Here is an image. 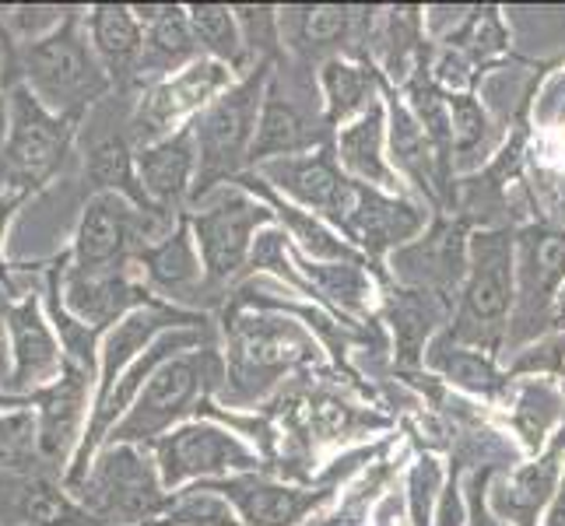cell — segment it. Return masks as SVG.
I'll return each instance as SVG.
<instances>
[{
    "label": "cell",
    "instance_id": "6da1fadb",
    "mask_svg": "<svg viewBox=\"0 0 565 526\" xmlns=\"http://www.w3.org/2000/svg\"><path fill=\"white\" fill-rule=\"evenodd\" d=\"M505 232H484L471 239L467 249V278L460 291V309L446 341L475 347L492 355L502 344L505 326L513 323L516 305V253Z\"/></svg>",
    "mask_w": 565,
    "mask_h": 526
},
{
    "label": "cell",
    "instance_id": "7a4b0ae2",
    "mask_svg": "<svg viewBox=\"0 0 565 526\" xmlns=\"http://www.w3.org/2000/svg\"><path fill=\"white\" fill-rule=\"evenodd\" d=\"M267 85H270V64L264 61L243 82L222 92L193 120V138H198V183H193V197L198 201L218 190V183L239 180V169L249 165Z\"/></svg>",
    "mask_w": 565,
    "mask_h": 526
},
{
    "label": "cell",
    "instance_id": "3957f363",
    "mask_svg": "<svg viewBox=\"0 0 565 526\" xmlns=\"http://www.w3.org/2000/svg\"><path fill=\"white\" fill-rule=\"evenodd\" d=\"M222 373L225 365L218 358V351L211 347L183 351V355L162 362L141 386L130 411L113 425L109 446L159 442L162 436L172 432V425H180L190 411H198L207 389L222 379Z\"/></svg>",
    "mask_w": 565,
    "mask_h": 526
},
{
    "label": "cell",
    "instance_id": "277c9868",
    "mask_svg": "<svg viewBox=\"0 0 565 526\" xmlns=\"http://www.w3.org/2000/svg\"><path fill=\"white\" fill-rule=\"evenodd\" d=\"M22 71L25 88L56 116H74L92 99H99L109 85L99 56L77 32L74 18H67L53 35L25 46Z\"/></svg>",
    "mask_w": 565,
    "mask_h": 526
},
{
    "label": "cell",
    "instance_id": "5b68a950",
    "mask_svg": "<svg viewBox=\"0 0 565 526\" xmlns=\"http://www.w3.org/2000/svg\"><path fill=\"white\" fill-rule=\"evenodd\" d=\"M317 355V341L285 316L246 313L228 323V376L243 394H260Z\"/></svg>",
    "mask_w": 565,
    "mask_h": 526
},
{
    "label": "cell",
    "instance_id": "8992f818",
    "mask_svg": "<svg viewBox=\"0 0 565 526\" xmlns=\"http://www.w3.org/2000/svg\"><path fill=\"white\" fill-rule=\"evenodd\" d=\"M159 463H151L141 446H109L85 481V502L103 523L148 526L166 509Z\"/></svg>",
    "mask_w": 565,
    "mask_h": 526
},
{
    "label": "cell",
    "instance_id": "52a82bcc",
    "mask_svg": "<svg viewBox=\"0 0 565 526\" xmlns=\"http://www.w3.org/2000/svg\"><path fill=\"white\" fill-rule=\"evenodd\" d=\"M207 207H201L190 218L193 239H198L204 275L207 281H228L236 278L253 257L257 232L270 225V207L253 201L249 190H214L207 193Z\"/></svg>",
    "mask_w": 565,
    "mask_h": 526
},
{
    "label": "cell",
    "instance_id": "ba28073f",
    "mask_svg": "<svg viewBox=\"0 0 565 526\" xmlns=\"http://www.w3.org/2000/svg\"><path fill=\"white\" fill-rule=\"evenodd\" d=\"M154 463H159L162 484L172 492L198 477L225 481L236 474H253L260 466V457L249 446H243L239 436L225 432V428L190 421L172 428L169 436L154 442Z\"/></svg>",
    "mask_w": 565,
    "mask_h": 526
},
{
    "label": "cell",
    "instance_id": "9c48e42d",
    "mask_svg": "<svg viewBox=\"0 0 565 526\" xmlns=\"http://www.w3.org/2000/svg\"><path fill=\"white\" fill-rule=\"evenodd\" d=\"M8 165L22 183H43L64 162L71 141V120L50 112L35 95L18 85L8 106Z\"/></svg>",
    "mask_w": 565,
    "mask_h": 526
},
{
    "label": "cell",
    "instance_id": "30bf717a",
    "mask_svg": "<svg viewBox=\"0 0 565 526\" xmlns=\"http://www.w3.org/2000/svg\"><path fill=\"white\" fill-rule=\"evenodd\" d=\"M228 88H232V67L211 61V56L207 61H193L180 74L162 77V82L151 88L148 99L141 103L138 120H134L138 138L145 144L169 138L166 130H172V124L186 120V116L198 120V116Z\"/></svg>",
    "mask_w": 565,
    "mask_h": 526
},
{
    "label": "cell",
    "instance_id": "8fae6325",
    "mask_svg": "<svg viewBox=\"0 0 565 526\" xmlns=\"http://www.w3.org/2000/svg\"><path fill=\"white\" fill-rule=\"evenodd\" d=\"M257 172H260V180L275 183L291 204L313 211L320 218H330L338 228L355 197V183L344 175V169L338 165V154L330 148L264 162L257 165Z\"/></svg>",
    "mask_w": 565,
    "mask_h": 526
},
{
    "label": "cell",
    "instance_id": "7c38bea8",
    "mask_svg": "<svg viewBox=\"0 0 565 526\" xmlns=\"http://www.w3.org/2000/svg\"><path fill=\"white\" fill-rule=\"evenodd\" d=\"M141 207H134L120 193H95L88 201L74 236V270L85 275H116L113 264H124L130 246L138 243L145 225Z\"/></svg>",
    "mask_w": 565,
    "mask_h": 526
},
{
    "label": "cell",
    "instance_id": "4fadbf2b",
    "mask_svg": "<svg viewBox=\"0 0 565 526\" xmlns=\"http://www.w3.org/2000/svg\"><path fill=\"white\" fill-rule=\"evenodd\" d=\"M516 253V323H537L555 313V299L565 288V228L531 225L513 239Z\"/></svg>",
    "mask_w": 565,
    "mask_h": 526
},
{
    "label": "cell",
    "instance_id": "5bb4252c",
    "mask_svg": "<svg viewBox=\"0 0 565 526\" xmlns=\"http://www.w3.org/2000/svg\"><path fill=\"white\" fill-rule=\"evenodd\" d=\"M211 489L236 509L243 526H299L334 495V489H291L253 474L211 481Z\"/></svg>",
    "mask_w": 565,
    "mask_h": 526
},
{
    "label": "cell",
    "instance_id": "9a60e30c",
    "mask_svg": "<svg viewBox=\"0 0 565 526\" xmlns=\"http://www.w3.org/2000/svg\"><path fill=\"white\" fill-rule=\"evenodd\" d=\"M422 228H425V214L412 201H404L401 193H383L359 183H355L352 207H348L341 222L344 239H352V246L365 253L369 260H380L386 249L415 239Z\"/></svg>",
    "mask_w": 565,
    "mask_h": 526
},
{
    "label": "cell",
    "instance_id": "2e32d148",
    "mask_svg": "<svg viewBox=\"0 0 565 526\" xmlns=\"http://www.w3.org/2000/svg\"><path fill=\"white\" fill-rule=\"evenodd\" d=\"M386 95V148H390V165L397 169V175H407L428 201H439L443 186V165L450 162L446 154L433 144V138L418 124V116L412 112L394 88H383Z\"/></svg>",
    "mask_w": 565,
    "mask_h": 526
},
{
    "label": "cell",
    "instance_id": "e0dca14e",
    "mask_svg": "<svg viewBox=\"0 0 565 526\" xmlns=\"http://www.w3.org/2000/svg\"><path fill=\"white\" fill-rule=\"evenodd\" d=\"M183 320L177 309H162V305H138L134 313H127L120 323H113V330L103 341V351H99V397H95V407H99L116 383L127 376V368L138 362L145 351L159 341L166 330H177Z\"/></svg>",
    "mask_w": 565,
    "mask_h": 526
},
{
    "label": "cell",
    "instance_id": "ac0fdd59",
    "mask_svg": "<svg viewBox=\"0 0 565 526\" xmlns=\"http://www.w3.org/2000/svg\"><path fill=\"white\" fill-rule=\"evenodd\" d=\"M338 165L359 186H373L383 193H397V169L386 154V103H376L359 120L338 130Z\"/></svg>",
    "mask_w": 565,
    "mask_h": 526
},
{
    "label": "cell",
    "instance_id": "d6986e66",
    "mask_svg": "<svg viewBox=\"0 0 565 526\" xmlns=\"http://www.w3.org/2000/svg\"><path fill=\"white\" fill-rule=\"evenodd\" d=\"M138 180L151 207L180 204L190 183H198V138L193 124L138 151Z\"/></svg>",
    "mask_w": 565,
    "mask_h": 526
},
{
    "label": "cell",
    "instance_id": "ffe728a7",
    "mask_svg": "<svg viewBox=\"0 0 565 526\" xmlns=\"http://www.w3.org/2000/svg\"><path fill=\"white\" fill-rule=\"evenodd\" d=\"M562 457H565V432H558V439L537 460L523 463L510 481L499 484L495 489V513L505 523L537 526L541 509L552 502V495L562 484Z\"/></svg>",
    "mask_w": 565,
    "mask_h": 526
},
{
    "label": "cell",
    "instance_id": "44dd1931",
    "mask_svg": "<svg viewBox=\"0 0 565 526\" xmlns=\"http://www.w3.org/2000/svg\"><path fill=\"white\" fill-rule=\"evenodd\" d=\"M243 190H253V193H260V197L267 201L270 211H278V218L288 232V239H296V246L306 253L309 260H320V264H362V253L341 239V232L330 228L320 214L313 211H306L299 204H291V201H281L275 190H270V183H264L260 175H239L236 180Z\"/></svg>",
    "mask_w": 565,
    "mask_h": 526
},
{
    "label": "cell",
    "instance_id": "7402d4cb",
    "mask_svg": "<svg viewBox=\"0 0 565 526\" xmlns=\"http://www.w3.org/2000/svg\"><path fill=\"white\" fill-rule=\"evenodd\" d=\"M8 334L14 351V386H43L56 383L64 373L61 347H56L50 323L39 313V305L29 299L22 305H11L8 313Z\"/></svg>",
    "mask_w": 565,
    "mask_h": 526
},
{
    "label": "cell",
    "instance_id": "603a6c76",
    "mask_svg": "<svg viewBox=\"0 0 565 526\" xmlns=\"http://www.w3.org/2000/svg\"><path fill=\"white\" fill-rule=\"evenodd\" d=\"M88 32H92V50L113 82H127V77L141 71L145 25L138 22L134 8L95 4L88 14Z\"/></svg>",
    "mask_w": 565,
    "mask_h": 526
},
{
    "label": "cell",
    "instance_id": "cb8c5ba5",
    "mask_svg": "<svg viewBox=\"0 0 565 526\" xmlns=\"http://www.w3.org/2000/svg\"><path fill=\"white\" fill-rule=\"evenodd\" d=\"M320 141H323V133L309 127V120L296 103L281 99L278 88H275V77H270L267 99L260 109V124H257V141H253V151H249V165L257 169V165L275 162V159L306 154V151H313V144H320Z\"/></svg>",
    "mask_w": 565,
    "mask_h": 526
},
{
    "label": "cell",
    "instance_id": "d4e9b609",
    "mask_svg": "<svg viewBox=\"0 0 565 526\" xmlns=\"http://www.w3.org/2000/svg\"><path fill=\"white\" fill-rule=\"evenodd\" d=\"M138 22L145 25V56H141V74H169L183 71L193 64V53H198V39L190 29V14L186 8H134Z\"/></svg>",
    "mask_w": 565,
    "mask_h": 526
},
{
    "label": "cell",
    "instance_id": "484cf974",
    "mask_svg": "<svg viewBox=\"0 0 565 526\" xmlns=\"http://www.w3.org/2000/svg\"><path fill=\"white\" fill-rule=\"evenodd\" d=\"M323 106H327V127H348L359 120L362 112L373 109L380 99L376 95L386 88L380 71L359 61H344V56H330L320 71Z\"/></svg>",
    "mask_w": 565,
    "mask_h": 526
},
{
    "label": "cell",
    "instance_id": "4316f807",
    "mask_svg": "<svg viewBox=\"0 0 565 526\" xmlns=\"http://www.w3.org/2000/svg\"><path fill=\"white\" fill-rule=\"evenodd\" d=\"M88 376L82 365H64L56 379L43 394V418H39V446L46 457H64L77 439V421L85 415Z\"/></svg>",
    "mask_w": 565,
    "mask_h": 526
},
{
    "label": "cell",
    "instance_id": "83f0119b",
    "mask_svg": "<svg viewBox=\"0 0 565 526\" xmlns=\"http://www.w3.org/2000/svg\"><path fill=\"white\" fill-rule=\"evenodd\" d=\"M138 305H148L145 291L127 285L116 275H85V270H71L67 275V309L85 326H103L113 320H124Z\"/></svg>",
    "mask_w": 565,
    "mask_h": 526
},
{
    "label": "cell",
    "instance_id": "f1b7e54d",
    "mask_svg": "<svg viewBox=\"0 0 565 526\" xmlns=\"http://www.w3.org/2000/svg\"><path fill=\"white\" fill-rule=\"evenodd\" d=\"M141 260L148 267V278L166 291H190L201 285V275H204V260H201L190 222H180V228L172 232V236H166L162 243L145 246Z\"/></svg>",
    "mask_w": 565,
    "mask_h": 526
},
{
    "label": "cell",
    "instance_id": "f546056e",
    "mask_svg": "<svg viewBox=\"0 0 565 526\" xmlns=\"http://www.w3.org/2000/svg\"><path fill=\"white\" fill-rule=\"evenodd\" d=\"M88 180L99 186V193H120V197L134 201L141 211H154L141 190L138 180V154H130L124 138H103L88 151Z\"/></svg>",
    "mask_w": 565,
    "mask_h": 526
},
{
    "label": "cell",
    "instance_id": "4dcf8cb0",
    "mask_svg": "<svg viewBox=\"0 0 565 526\" xmlns=\"http://www.w3.org/2000/svg\"><path fill=\"white\" fill-rule=\"evenodd\" d=\"M190 14V29L198 46L218 61L225 67H239L243 64V53H246V39L239 29V18L236 8H225V4H193L186 8Z\"/></svg>",
    "mask_w": 565,
    "mask_h": 526
},
{
    "label": "cell",
    "instance_id": "1f68e13d",
    "mask_svg": "<svg viewBox=\"0 0 565 526\" xmlns=\"http://www.w3.org/2000/svg\"><path fill=\"white\" fill-rule=\"evenodd\" d=\"M433 365L450 383L471 389V394L495 397L499 389H502V376L495 373V365H492L489 355H484V351L460 347V344H450L446 337H439L433 344Z\"/></svg>",
    "mask_w": 565,
    "mask_h": 526
},
{
    "label": "cell",
    "instance_id": "d6a6232c",
    "mask_svg": "<svg viewBox=\"0 0 565 526\" xmlns=\"http://www.w3.org/2000/svg\"><path fill=\"white\" fill-rule=\"evenodd\" d=\"M148 526H243L236 509L211 489H193V492H180L166 502V509L159 513V519Z\"/></svg>",
    "mask_w": 565,
    "mask_h": 526
},
{
    "label": "cell",
    "instance_id": "836d02e7",
    "mask_svg": "<svg viewBox=\"0 0 565 526\" xmlns=\"http://www.w3.org/2000/svg\"><path fill=\"white\" fill-rule=\"evenodd\" d=\"M450 46L460 50L467 61H489V56L502 53L505 50V29H502V18L484 8V11H475L471 18L463 22V29L457 35H450Z\"/></svg>",
    "mask_w": 565,
    "mask_h": 526
},
{
    "label": "cell",
    "instance_id": "e575fe53",
    "mask_svg": "<svg viewBox=\"0 0 565 526\" xmlns=\"http://www.w3.org/2000/svg\"><path fill=\"white\" fill-rule=\"evenodd\" d=\"M446 99H450L454 151L457 154L475 151L484 141V133H489V116H484V109L475 95H467V92H460V95L454 92V95H446Z\"/></svg>",
    "mask_w": 565,
    "mask_h": 526
},
{
    "label": "cell",
    "instance_id": "d590c367",
    "mask_svg": "<svg viewBox=\"0 0 565 526\" xmlns=\"http://www.w3.org/2000/svg\"><path fill=\"white\" fill-rule=\"evenodd\" d=\"M299 18V35L302 43H313V46H327V43H338V39L348 32L352 25V11L338 8V4H320V8H299L291 11Z\"/></svg>",
    "mask_w": 565,
    "mask_h": 526
},
{
    "label": "cell",
    "instance_id": "8d00e7d4",
    "mask_svg": "<svg viewBox=\"0 0 565 526\" xmlns=\"http://www.w3.org/2000/svg\"><path fill=\"white\" fill-rule=\"evenodd\" d=\"M407 509H412V526H433V505L439 495V463L433 457L415 460L407 474Z\"/></svg>",
    "mask_w": 565,
    "mask_h": 526
},
{
    "label": "cell",
    "instance_id": "74e56055",
    "mask_svg": "<svg viewBox=\"0 0 565 526\" xmlns=\"http://www.w3.org/2000/svg\"><path fill=\"white\" fill-rule=\"evenodd\" d=\"M25 513L35 526H74L71 502L61 492L46 489V484H35V489L29 492Z\"/></svg>",
    "mask_w": 565,
    "mask_h": 526
},
{
    "label": "cell",
    "instance_id": "f35d334b",
    "mask_svg": "<svg viewBox=\"0 0 565 526\" xmlns=\"http://www.w3.org/2000/svg\"><path fill=\"white\" fill-rule=\"evenodd\" d=\"M359 523H362V505L359 502H348L338 516H330V519H323L317 526H359Z\"/></svg>",
    "mask_w": 565,
    "mask_h": 526
},
{
    "label": "cell",
    "instance_id": "ab89813d",
    "mask_svg": "<svg viewBox=\"0 0 565 526\" xmlns=\"http://www.w3.org/2000/svg\"><path fill=\"white\" fill-rule=\"evenodd\" d=\"M548 526H565V474H562L558 502H555V509H552V519H548Z\"/></svg>",
    "mask_w": 565,
    "mask_h": 526
},
{
    "label": "cell",
    "instance_id": "60d3db41",
    "mask_svg": "<svg viewBox=\"0 0 565 526\" xmlns=\"http://www.w3.org/2000/svg\"><path fill=\"white\" fill-rule=\"evenodd\" d=\"M555 320L565 323V288L558 291V299H555Z\"/></svg>",
    "mask_w": 565,
    "mask_h": 526
},
{
    "label": "cell",
    "instance_id": "b9f144b4",
    "mask_svg": "<svg viewBox=\"0 0 565 526\" xmlns=\"http://www.w3.org/2000/svg\"><path fill=\"white\" fill-rule=\"evenodd\" d=\"M4 222H8V207L0 204V232H4Z\"/></svg>",
    "mask_w": 565,
    "mask_h": 526
}]
</instances>
